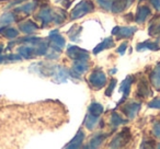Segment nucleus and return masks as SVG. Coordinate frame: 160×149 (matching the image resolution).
<instances>
[{
    "label": "nucleus",
    "mask_w": 160,
    "mask_h": 149,
    "mask_svg": "<svg viewBox=\"0 0 160 149\" xmlns=\"http://www.w3.org/2000/svg\"><path fill=\"white\" fill-rule=\"evenodd\" d=\"M94 10V5L90 0H82L81 2H79L71 11V20H76V19L82 18L86 14L91 13Z\"/></svg>",
    "instance_id": "nucleus-1"
},
{
    "label": "nucleus",
    "mask_w": 160,
    "mask_h": 149,
    "mask_svg": "<svg viewBox=\"0 0 160 149\" xmlns=\"http://www.w3.org/2000/svg\"><path fill=\"white\" fill-rule=\"evenodd\" d=\"M88 81H89L90 86H91L93 89L100 90V89H102L105 86V83H107V76H105V73L103 72V71H101L100 69H96V70L90 75Z\"/></svg>",
    "instance_id": "nucleus-2"
},
{
    "label": "nucleus",
    "mask_w": 160,
    "mask_h": 149,
    "mask_svg": "<svg viewBox=\"0 0 160 149\" xmlns=\"http://www.w3.org/2000/svg\"><path fill=\"white\" fill-rule=\"evenodd\" d=\"M131 137H132V135H131V131H129V128L124 127V128L122 129V132H121L120 134H118V135H116L115 137L112 139L110 147H113V148H118V147L125 146V145L129 142Z\"/></svg>",
    "instance_id": "nucleus-3"
},
{
    "label": "nucleus",
    "mask_w": 160,
    "mask_h": 149,
    "mask_svg": "<svg viewBox=\"0 0 160 149\" xmlns=\"http://www.w3.org/2000/svg\"><path fill=\"white\" fill-rule=\"evenodd\" d=\"M49 41H51L52 49L56 52H62V47L66 44L65 38L60 35L58 30H54V31L51 32V34H49Z\"/></svg>",
    "instance_id": "nucleus-4"
},
{
    "label": "nucleus",
    "mask_w": 160,
    "mask_h": 149,
    "mask_svg": "<svg viewBox=\"0 0 160 149\" xmlns=\"http://www.w3.org/2000/svg\"><path fill=\"white\" fill-rule=\"evenodd\" d=\"M67 55L75 60H88L89 53L86 49L80 48L78 46H69L67 49Z\"/></svg>",
    "instance_id": "nucleus-5"
},
{
    "label": "nucleus",
    "mask_w": 160,
    "mask_h": 149,
    "mask_svg": "<svg viewBox=\"0 0 160 149\" xmlns=\"http://www.w3.org/2000/svg\"><path fill=\"white\" fill-rule=\"evenodd\" d=\"M136 27H115L112 31V34L118 37V40H122V38H129L133 36V34L136 32Z\"/></svg>",
    "instance_id": "nucleus-6"
},
{
    "label": "nucleus",
    "mask_w": 160,
    "mask_h": 149,
    "mask_svg": "<svg viewBox=\"0 0 160 149\" xmlns=\"http://www.w3.org/2000/svg\"><path fill=\"white\" fill-rule=\"evenodd\" d=\"M88 69H89V65L86 62V60H76L73 67L69 71V76H72L73 73H76L75 77L79 78L80 75H83L85 72H87Z\"/></svg>",
    "instance_id": "nucleus-7"
},
{
    "label": "nucleus",
    "mask_w": 160,
    "mask_h": 149,
    "mask_svg": "<svg viewBox=\"0 0 160 149\" xmlns=\"http://www.w3.org/2000/svg\"><path fill=\"white\" fill-rule=\"evenodd\" d=\"M36 18L38 20L42 21L43 27H46L47 24L52 23V21H54V18H55V14L53 13V10L49 9V8H45L43 9L40 13L36 16Z\"/></svg>",
    "instance_id": "nucleus-8"
},
{
    "label": "nucleus",
    "mask_w": 160,
    "mask_h": 149,
    "mask_svg": "<svg viewBox=\"0 0 160 149\" xmlns=\"http://www.w3.org/2000/svg\"><path fill=\"white\" fill-rule=\"evenodd\" d=\"M139 109H140L139 103L132 102V103H127L126 105H124V107H122V111L128 118H134L136 114L138 113Z\"/></svg>",
    "instance_id": "nucleus-9"
},
{
    "label": "nucleus",
    "mask_w": 160,
    "mask_h": 149,
    "mask_svg": "<svg viewBox=\"0 0 160 149\" xmlns=\"http://www.w3.org/2000/svg\"><path fill=\"white\" fill-rule=\"evenodd\" d=\"M133 0H113V3H112V12L113 13H120V12L124 11L127 7H128Z\"/></svg>",
    "instance_id": "nucleus-10"
},
{
    "label": "nucleus",
    "mask_w": 160,
    "mask_h": 149,
    "mask_svg": "<svg viewBox=\"0 0 160 149\" xmlns=\"http://www.w3.org/2000/svg\"><path fill=\"white\" fill-rule=\"evenodd\" d=\"M19 30L23 32V33H27V34H32L34 33L35 31L38 30V27L36 23H34L33 21H24V22L20 23L19 24Z\"/></svg>",
    "instance_id": "nucleus-11"
},
{
    "label": "nucleus",
    "mask_w": 160,
    "mask_h": 149,
    "mask_svg": "<svg viewBox=\"0 0 160 149\" xmlns=\"http://www.w3.org/2000/svg\"><path fill=\"white\" fill-rule=\"evenodd\" d=\"M83 139H85V133L82 132V129H79L77 133V135L72 138L69 145H67L66 148H78V147L81 146Z\"/></svg>",
    "instance_id": "nucleus-12"
},
{
    "label": "nucleus",
    "mask_w": 160,
    "mask_h": 149,
    "mask_svg": "<svg viewBox=\"0 0 160 149\" xmlns=\"http://www.w3.org/2000/svg\"><path fill=\"white\" fill-rule=\"evenodd\" d=\"M150 14V9L146 6H142V7L138 8L137 13H136L135 17V21L138 23H142L145 20H146L147 17Z\"/></svg>",
    "instance_id": "nucleus-13"
},
{
    "label": "nucleus",
    "mask_w": 160,
    "mask_h": 149,
    "mask_svg": "<svg viewBox=\"0 0 160 149\" xmlns=\"http://www.w3.org/2000/svg\"><path fill=\"white\" fill-rule=\"evenodd\" d=\"M113 46H114V41H113V38L107 37V38H104V41H102V42H101L100 44L97 45L96 48L93 49V53L94 54H99L100 52H102L103 49L111 48V47H113Z\"/></svg>",
    "instance_id": "nucleus-14"
},
{
    "label": "nucleus",
    "mask_w": 160,
    "mask_h": 149,
    "mask_svg": "<svg viewBox=\"0 0 160 149\" xmlns=\"http://www.w3.org/2000/svg\"><path fill=\"white\" fill-rule=\"evenodd\" d=\"M132 82H133V77L128 76L126 79H125L124 81L122 82V86H121V92H123V98H122V101L121 102H123V101L126 99V97L129 94V91H131V86H132ZM120 102V103H121Z\"/></svg>",
    "instance_id": "nucleus-15"
},
{
    "label": "nucleus",
    "mask_w": 160,
    "mask_h": 149,
    "mask_svg": "<svg viewBox=\"0 0 160 149\" xmlns=\"http://www.w3.org/2000/svg\"><path fill=\"white\" fill-rule=\"evenodd\" d=\"M150 94H151V92H150V89H149L148 85H147V81L142 80L138 83L137 96L140 97V98H146V97L150 96Z\"/></svg>",
    "instance_id": "nucleus-16"
},
{
    "label": "nucleus",
    "mask_w": 160,
    "mask_h": 149,
    "mask_svg": "<svg viewBox=\"0 0 160 149\" xmlns=\"http://www.w3.org/2000/svg\"><path fill=\"white\" fill-rule=\"evenodd\" d=\"M98 123H99V116L92 115V114H90V113L86 116L85 126L87 127L89 131H92V129L96 128V127L98 126Z\"/></svg>",
    "instance_id": "nucleus-17"
},
{
    "label": "nucleus",
    "mask_w": 160,
    "mask_h": 149,
    "mask_svg": "<svg viewBox=\"0 0 160 149\" xmlns=\"http://www.w3.org/2000/svg\"><path fill=\"white\" fill-rule=\"evenodd\" d=\"M0 35L6 38H9V40H12L19 35V32L13 27H8L7 25H5V27L0 29Z\"/></svg>",
    "instance_id": "nucleus-18"
},
{
    "label": "nucleus",
    "mask_w": 160,
    "mask_h": 149,
    "mask_svg": "<svg viewBox=\"0 0 160 149\" xmlns=\"http://www.w3.org/2000/svg\"><path fill=\"white\" fill-rule=\"evenodd\" d=\"M150 81L157 90H160V65L151 72Z\"/></svg>",
    "instance_id": "nucleus-19"
},
{
    "label": "nucleus",
    "mask_w": 160,
    "mask_h": 149,
    "mask_svg": "<svg viewBox=\"0 0 160 149\" xmlns=\"http://www.w3.org/2000/svg\"><path fill=\"white\" fill-rule=\"evenodd\" d=\"M16 21V14L12 12H6L0 17V25H8Z\"/></svg>",
    "instance_id": "nucleus-20"
},
{
    "label": "nucleus",
    "mask_w": 160,
    "mask_h": 149,
    "mask_svg": "<svg viewBox=\"0 0 160 149\" xmlns=\"http://www.w3.org/2000/svg\"><path fill=\"white\" fill-rule=\"evenodd\" d=\"M105 137H107V136L103 135V134H98V135L93 136V137L91 138V140H90L88 147H89V148H97V147H99L102 144L103 140L105 139Z\"/></svg>",
    "instance_id": "nucleus-21"
},
{
    "label": "nucleus",
    "mask_w": 160,
    "mask_h": 149,
    "mask_svg": "<svg viewBox=\"0 0 160 149\" xmlns=\"http://www.w3.org/2000/svg\"><path fill=\"white\" fill-rule=\"evenodd\" d=\"M36 6H38L36 1H35V2H33V3H25V5L17 8L16 12H17V13H21V12H24V13H30V12H32V11H34V10H35Z\"/></svg>",
    "instance_id": "nucleus-22"
},
{
    "label": "nucleus",
    "mask_w": 160,
    "mask_h": 149,
    "mask_svg": "<svg viewBox=\"0 0 160 149\" xmlns=\"http://www.w3.org/2000/svg\"><path fill=\"white\" fill-rule=\"evenodd\" d=\"M160 47L157 43H152V42H144L140 43L137 45V51H142V49H151V51H158Z\"/></svg>",
    "instance_id": "nucleus-23"
},
{
    "label": "nucleus",
    "mask_w": 160,
    "mask_h": 149,
    "mask_svg": "<svg viewBox=\"0 0 160 149\" xmlns=\"http://www.w3.org/2000/svg\"><path fill=\"white\" fill-rule=\"evenodd\" d=\"M89 113L92 114V115L100 116L103 113V107L101 104H99V103L93 102L89 107Z\"/></svg>",
    "instance_id": "nucleus-24"
},
{
    "label": "nucleus",
    "mask_w": 160,
    "mask_h": 149,
    "mask_svg": "<svg viewBox=\"0 0 160 149\" xmlns=\"http://www.w3.org/2000/svg\"><path fill=\"white\" fill-rule=\"evenodd\" d=\"M124 123H126V121L123 120V118L121 117V116L118 115V113H113V114H112V116H111V124H112V126L118 127V125L124 124Z\"/></svg>",
    "instance_id": "nucleus-25"
},
{
    "label": "nucleus",
    "mask_w": 160,
    "mask_h": 149,
    "mask_svg": "<svg viewBox=\"0 0 160 149\" xmlns=\"http://www.w3.org/2000/svg\"><path fill=\"white\" fill-rule=\"evenodd\" d=\"M115 86H116V79H112V80L110 81L109 87H108L107 90H105V96H107V97H111L112 96V92H113L114 88H115Z\"/></svg>",
    "instance_id": "nucleus-26"
},
{
    "label": "nucleus",
    "mask_w": 160,
    "mask_h": 149,
    "mask_svg": "<svg viewBox=\"0 0 160 149\" xmlns=\"http://www.w3.org/2000/svg\"><path fill=\"white\" fill-rule=\"evenodd\" d=\"M98 2H99V5L102 8H104L105 10H111L113 0H98Z\"/></svg>",
    "instance_id": "nucleus-27"
},
{
    "label": "nucleus",
    "mask_w": 160,
    "mask_h": 149,
    "mask_svg": "<svg viewBox=\"0 0 160 149\" xmlns=\"http://www.w3.org/2000/svg\"><path fill=\"white\" fill-rule=\"evenodd\" d=\"M152 133L157 138H160V123H158V124H156L155 126H153Z\"/></svg>",
    "instance_id": "nucleus-28"
},
{
    "label": "nucleus",
    "mask_w": 160,
    "mask_h": 149,
    "mask_svg": "<svg viewBox=\"0 0 160 149\" xmlns=\"http://www.w3.org/2000/svg\"><path fill=\"white\" fill-rule=\"evenodd\" d=\"M149 107H152V109H160V98L157 99V100L152 101L148 104Z\"/></svg>",
    "instance_id": "nucleus-29"
},
{
    "label": "nucleus",
    "mask_w": 160,
    "mask_h": 149,
    "mask_svg": "<svg viewBox=\"0 0 160 149\" xmlns=\"http://www.w3.org/2000/svg\"><path fill=\"white\" fill-rule=\"evenodd\" d=\"M126 48H127V43L126 42L122 43V44H121V46L118 48V53L121 54V55H123V54L125 53V51H126Z\"/></svg>",
    "instance_id": "nucleus-30"
},
{
    "label": "nucleus",
    "mask_w": 160,
    "mask_h": 149,
    "mask_svg": "<svg viewBox=\"0 0 160 149\" xmlns=\"http://www.w3.org/2000/svg\"><path fill=\"white\" fill-rule=\"evenodd\" d=\"M151 3L158 11H160V0H151Z\"/></svg>",
    "instance_id": "nucleus-31"
},
{
    "label": "nucleus",
    "mask_w": 160,
    "mask_h": 149,
    "mask_svg": "<svg viewBox=\"0 0 160 149\" xmlns=\"http://www.w3.org/2000/svg\"><path fill=\"white\" fill-rule=\"evenodd\" d=\"M24 1H27V0H16V1H13V2L10 5V7L11 6H16V5H20L21 2H24Z\"/></svg>",
    "instance_id": "nucleus-32"
},
{
    "label": "nucleus",
    "mask_w": 160,
    "mask_h": 149,
    "mask_svg": "<svg viewBox=\"0 0 160 149\" xmlns=\"http://www.w3.org/2000/svg\"><path fill=\"white\" fill-rule=\"evenodd\" d=\"M125 19L127 20V22H132V21H133V16L129 13V14H127V16H125Z\"/></svg>",
    "instance_id": "nucleus-33"
},
{
    "label": "nucleus",
    "mask_w": 160,
    "mask_h": 149,
    "mask_svg": "<svg viewBox=\"0 0 160 149\" xmlns=\"http://www.w3.org/2000/svg\"><path fill=\"white\" fill-rule=\"evenodd\" d=\"M2 46H1V45H0V54H1V52H2Z\"/></svg>",
    "instance_id": "nucleus-34"
},
{
    "label": "nucleus",
    "mask_w": 160,
    "mask_h": 149,
    "mask_svg": "<svg viewBox=\"0 0 160 149\" xmlns=\"http://www.w3.org/2000/svg\"><path fill=\"white\" fill-rule=\"evenodd\" d=\"M0 1H1V0H0Z\"/></svg>",
    "instance_id": "nucleus-35"
}]
</instances>
